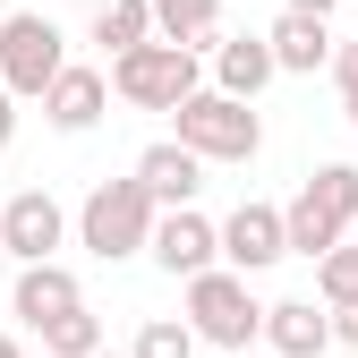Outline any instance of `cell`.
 I'll return each instance as SVG.
<instances>
[{
	"mask_svg": "<svg viewBox=\"0 0 358 358\" xmlns=\"http://www.w3.org/2000/svg\"><path fill=\"white\" fill-rule=\"evenodd\" d=\"M350 222H358V162H324V171H307V188L282 205V248L290 256H333L350 239Z\"/></svg>",
	"mask_w": 358,
	"mask_h": 358,
	"instance_id": "cell-1",
	"label": "cell"
},
{
	"mask_svg": "<svg viewBox=\"0 0 358 358\" xmlns=\"http://www.w3.org/2000/svg\"><path fill=\"white\" fill-rule=\"evenodd\" d=\"M171 120H179L171 145H188L196 162H256V154H264V120H256V103H231V94H213V85H196Z\"/></svg>",
	"mask_w": 358,
	"mask_h": 358,
	"instance_id": "cell-2",
	"label": "cell"
},
{
	"mask_svg": "<svg viewBox=\"0 0 358 358\" xmlns=\"http://www.w3.org/2000/svg\"><path fill=\"white\" fill-rule=\"evenodd\" d=\"M145 239H154V196L137 179H103V188L77 205V248L85 256L120 264V256H145Z\"/></svg>",
	"mask_w": 358,
	"mask_h": 358,
	"instance_id": "cell-3",
	"label": "cell"
},
{
	"mask_svg": "<svg viewBox=\"0 0 358 358\" xmlns=\"http://www.w3.org/2000/svg\"><path fill=\"white\" fill-rule=\"evenodd\" d=\"M60 69H69V34L43 9L0 17V94H9V103H43V85H52Z\"/></svg>",
	"mask_w": 358,
	"mask_h": 358,
	"instance_id": "cell-4",
	"label": "cell"
},
{
	"mask_svg": "<svg viewBox=\"0 0 358 358\" xmlns=\"http://www.w3.org/2000/svg\"><path fill=\"white\" fill-rule=\"evenodd\" d=\"M179 324L196 333V350H248V341H256V324H264V307L248 299V282H239V273H222V264H213V273H196V282H188V316H179Z\"/></svg>",
	"mask_w": 358,
	"mask_h": 358,
	"instance_id": "cell-5",
	"label": "cell"
},
{
	"mask_svg": "<svg viewBox=\"0 0 358 358\" xmlns=\"http://www.w3.org/2000/svg\"><path fill=\"white\" fill-rule=\"evenodd\" d=\"M196 52H171V43H137L128 60H111V94L137 103V111H179L196 94Z\"/></svg>",
	"mask_w": 358,
	"mask_h": 358,
	"instance_id": "cell-6",
	"label": "cell"
},
{
	"mask_svg": "<svg viewBox=\"0 0 358 358\" xmlns=\"http://www.w3.org/2000/svg\"><path fill=\"white\" fill-rule=\"evenodd\" d=\"M213 256H222V273H273V264L290 256L282 248V205H239L231 222H213Z\"/></svg>",
	"mask_w": 358,
	"mask_h": 358,
	"instance_id": "cell-7",
	"label": "cell"
},
{
	"mask_svg": "<svg viewBox=\"0 0 358 358\" xmlns=\"http://www.w3.org/2000/svg\"><path fill=\"white\" fill-rule=\"evenodd\" d=\"M69 239V213L52 188H17L9 205H0V256H17V264H52V248Z\"/></svg>",
	"mask_w": 358,
	"mask_h": 358,
	"instance_id": "cell-8",
	"label": "cell"
},
{
	"mask_svg": "<svg viewBox=\"0 0 358 358\" xmlns=\"http://www.w3.org/2000/svg\"><path fill=\"white\" fill-rule=\"evenodd\" d=\"M145 256L162 264L171 282H196V273H213V222L196 213V205H179V213H154V239H145Z\"/></svg>",
	"mask_w": 358,
	"mask_h": 358,
	"instance_id": "cell-9",
	"label": "cell"
},
{
	"mask_svg": "<svg viewBox=\"0 0 358 358\" xmlns=\"http://www.w3.org/2000/svg\"><path fill=\"white\" fill-rule=\"evenodd\" d=\"M103 111H111V77H103V69H85V60H69L52 85H43V120H52L60 137H85Z\"/></svg>",
	"mask_w": 358,
	"mask_h": 358,
	"instance_id": "cell-10",
	"label": "cell"
},
{
	"mask_svg": "<svg viewBox=\"0 0 358 358\" xmlns=\"http://www.w3.org/2000/svg\"><path fill=\"white\" fill-rule=\"evenodd\" d=\"M69 307H85V290H77V273L52 256V264H17V290H9V316L26 324V333H43V324H60Z\"/></svg>",
	"mask_w": 358,
	"mask_h": 358,
	"instance_id": "cell-11",
	"label": "cell"
},
{
	"mask_svg": "<svg viewBox=\"0 0 358 358\" xmlns=\"http://www.w3.org/2000/svg\"><path fill=\"white\" fill-rule=\"evenodd\" d=\"M128 179H137V188L154 196V213H179V205H196V188H205V162L188 154V145H145L137 154V171H128Z\"/></svg>",
	"mask_w": 358,
	"mask_h": 358,
	"instance_id": "cell-12",
	"label": "cell"
},
{
	"mask_svg": "<svg viewBox=\"0 0 358 358\" xmlns=\"http://www.w3.org/2000/svg\"><path fill=\"white\" fill-rule=\"evenodd\" d=\"M264 52H273V77H316V69L333 60V26H324V17L282 9L273 26H264Z\"/></svg>",
	"mask_w": 358,
	"mask_h": 358,
	"instance_id": "cell-13",
	"label": "cell"
},
{
	"mask_svg": "<svg viewBox=\"0 0 358 358\" xmlns=\"http://www.w3.org/2000/svg\"><path fill=\"white\" fill-rule=\"evenodd\" d=\"M264 341H273V358H316L324 341H333V316L316 299H273L264 307V324H256Z\"/></svg>",
	"mask_w": 358,
	"mask_h": 358,
	"instance_id": "cell-14",
	"label": "cell"
},
{
	"mask_svg": "<svg viewBox=\"0 0 358 358\" xmlns=\"http://www.w3.org/2000/svg\"><path fill=\"white\" fill-rule=\"evenodd\" d=\"M264 85H273V52H264V34H231V43H213V94L256 103Z\"/></svg>",
	"mask_w": 358,
	"mask_h": 358,
	"instance_id": "cell-15",
	"label": "cell"
},
{
	"mask_svg": "<svg viewBox=\"0 0 358 358\" xmlns=\"http://www.w3.org/2000/svg\"><path fill=\"white\" fill-rule=\"evenodd\" d=\"M154 9V43H171V52H213V34H222V0H145Z\"/></svg>",
	"mask_w": 358,
	"mask_h": 358,
	"instance_id": "cell-16",
	"label": "cell"
},
{
	"mask_svg": "<svg viewBox=\"0 0 358 358\" xmlns=\"http://www.w3.org/2000/svg\"><path fill=\"white\" fill-rule=\"evenodd\" d=\"M94 43L111 60H128L137 43H154V9H145V0H103V9H94Z\"/></svg>",
	"mask_w": 358,
	"mask_h": 358,
	"instance_id": "cell-17",
	"label": "cell"
},
{
	"mask_svg": "<svg viewBox=\"0 0 358 358\" xmlns=\"http://www.w3.org/2000/svg\"><path fill=\"white\" fill-rule=\"evenodd\" d=\"M103 350V316L94 307H69L60 324H43V358H94Z\"/></svg>",
	"mask_w": 358,
	"mask_h": 358,
	"instance_id": "cell-18",
	"label": "cell"
},
{
	"mask_svg": "<svg viewBox=\"0 0 358 358\" xmlns=\"http://www.w3.org/2000/svg\"><path fill=\"white\" fill-rule=\"evenodd\" d=\"M316 299L333 307H358V248H333V256H316Z\"/></svg>",
	"mask_w": 358,
	"mask_h": 358,
	"instance_id": "cell-19",
	"label": "cell"
},
{
	"mask_svg": "<svg viewBox=\"0 0 358 358\" xmlns=\"http://www.w3.org/2000/svg\"><path fill=\"white\" fill-rule=\"evenodd\" d=\"M128 358H196V333L179 316H145V333L128 341Z\"/></svg>",
	"mask_w": 358,
	"mask_h": 358,
	"instance_id": "cell-20",
	"label": "cell"
},
{
	"mask_svg": "<svg viewBox=\"0 0 358 358\" xmlns=\"http://www.w3.org/2000/svg\"><path fill=\"white\" fill-rule=\"evenodd\" d=\"M333 85H341V120L358 128V43H333Z\"/></svg>",
	"mask_w": 358,
	"mask_h": 358,
	"instance_id": "cell-21",
	"label": "cell"
},
{
	"mask_svg": "<svg viewBox=\"0 0 358 358\" xmlns=\"http://www.w3.org/2000/svg\"><path fill=\"white\" fill-rule=\"evenodd\" d=\"M282 9H299V17H324V26H333V9H341V0H282Z\"/></svg>",
	"mask_w": 358,
	"mask_h": 358,
	"instance_id": "cell-22",
	"label": "cell"
},
{
	"mask_svg": "<svg viewBox=\"0 0 358 358\" xmlns=\"http://www.w3.org/2000/svg\"><path fill=\"white\" fill-rule=\"evenodd\" d=\"M9 145H17V103L0 94V154H9Z\"/></svg>",
	"mask_w": 358,
	"mask_h": 358,
	"instance_id": "cell-23",
	"label": "cell"
},
{
	"mask_svg": "<svg viewBox=\"0 0 358 358\" xmlns=\"http://www.w3.org/2000/svg\"><path fill=\"white\" fill-rule=\"evenodd\" d=\"M333 341H350V350H358V307H341V324H333Z\"/></svg>",
	"mask_w": 358,
	"mask_h": 358,
	"instance_id": "cell-24",
	"label": "cell"
},
{
	"mask_svg": "<svg viewBox=\"0 0 358 358\" xmlns=\"http://www.w3.org/2000/svg\"><path fill=\"white\" fill-rule=\"evenodd\" d=\"M0 358H26V350H17V333H0Z\"/></svg>",
	"mask_w": 358,
	"mask_h": 358,
	"instance_id": "cell-25",
	"label": "cell"
},
{
	"mask_svg": "<svg viewBox=\"0 0 358 358\" xmlns=\"http://www.w3.org/2000/svg\"><path fill=\"white\" fill-rule=\"evenodd\" d=\"M94 358H128V350H94Z\"/></svg>",
	"mask_w": 358,
	"mask_h": 358,
	"instance_id": "cell-26",
	"label": "cell"
}]
</instances>
